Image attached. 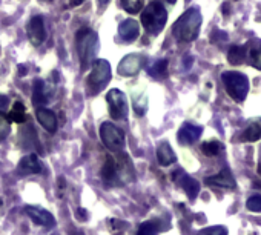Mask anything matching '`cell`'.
Returning a JSON list of instances; mask_svg holds the SVG:
<instances>
[{
  "label": "cell",
  "mask_w": 261,
  "mask_h": 235,
  "mask_svg": "<svg viewBox=\"0 0 261 235\" xmlns=\"http://www.w3.org/2000/svg\"><path fill=\"white\" fill-rule=\"evenodd\" d=\"M180 175L181 177H180L178 183L181 185V188L185 189V192L188 194V197L191 200H194L198 195V192H200V183L195 178H192V177H189V175H186L183 172H180Z\"/></svg>",
  "instance_id": "44dd1931"
},
{
  "label": "cell",
  "mask_w": 261,
  "mask_h": 235,
  "mask_svg": "<svg viewBox=\"0 0 261 235\" xmlns=\"http://www.w3.org/2000/svg\"><path fill=\"white\" fill-rule=\"evenodd\" d=\"M77 218L82 220V221H85V220L88 218V212H86L85 209H79V211H77Z\"/></svg>",
  "instance_id": "d6a6232c"
},
{
  "label": "cell",
  "mask_w": 261,
  "mask_h": 235,
  "mask_svg": "<svg viewBox=\"0 0 261 235\" xmlns=\"http://www.w3.org/2000/svg\"><path fill=\"white\" fill-rule=\"evenodd\" d=\"M121 8L129 14H137L143 10L145 0H120Z\"/></svg>",
  "instance_id": "d4e9b609"
},
{
  "label": "cell",
  "mask_w": 261,
  "mask_h": 235,
  "mask_svg": "<svg viewBox=\"0 0 261 235\" xmlns=\"http://www.w3.org/2000/svg\"><path fill=\"white\" fill-rule=\"evenodd\" d=\"M36 117L39 123L51 134H54L57 131V117L53 111L46 109V108H37L36 111Z\"/></svg>",
  "instance_id": "5bb4252c"
},
{
  "label": "cell",
  "mask_w": 261,
  "mask_h": 235,
  "mask_svg": "<svg viewBox=\"0 0 261 235\" xmlns=\"http://www.w3.org/2000/svg\"><path fill=\"white\" fill-rule=\"evenodd\" d=\"M246 206L252 212H261V195L259 194H255V195L249 197Z\"/></svg>",
  "instance_id": "1f68e13d"
},
{
  "label": "cell",
  "mask_w": 261,
  "mask_h": 235,
  "mask_svg": "<svg viewBox=\"0 0 261 235\" xmlns=\"http://www.w3.org/2000/svg\"><path fill=\"white\" fill-rule=\"evenodd\" d=\"M10 122H14V123H23L27 120V109H25V105L22 101H16L10 115H8Z\"/></svg>",
  "instance_id": "603a6c76"
},
{
  "label": "cell",
  "mask_w": 261,
  "mask_h": 235,
  "mask_svg": "<svg viewBox=\"0 0 261 235\" xmlns=\"http://www.w3.org/2000/svg\"><path fill=\"white\" fill-rule=\"evenodd\" d=\"M20 142H23L22 143V146L25 148V149H31V148H37V134H36V131L33 129V126H28V128H23L22 131H20Z\"/></svg>",
  "instance_id": "7402d4cb"
},
{
  "label": "cell",
  "mask_w": 261,
  "mask_h": 235,
  "mask_svg": "<svg viewBox=\"0 0 261 235\" xmlns=\"http://www.w3.org/2000/svg\"><path fill=\"white\" fill-rule=\"evenodd\" d=\"M261 139V117L247 123L244 133L241 134V142H256Z\"/></svg>",
  "instance_id": "d6986e66"
},
{
  "label": "cell",
  "mask_w": 261,
  "mask_h": 235,
  "mask_svg": "<svg viewBox=\"0 0 261 235\" xmlns=\"http://www.w3.org/2000/svg\"><path fill=\"white\" fill-rule=\"evenodd\" d=\"M258 174L261 175V155H259V163H258Z\"/></svg>",
  "instance_id": "8d00e7d4"
},
{
  "label": "cell",
  "mask_w": 261,
  "mask_h": 235,
  "mask_svg": "<svg viewBox=\"0 0 261 235\" xmlns=\"http://www.w3.org/2000/svg\"><path fill=\"white\" fill-rule=\"evenodd\" d=\"M75 46H77L82 71H86L92 65V62L95 59V54L98 51V36H97V33L89 30V28L79 30L77 34H75Z\"/></svg>",
  "instance_id": "7a4b0ae2"
},
{
  "label": "cell",
  "mask_w": 261,
  "mask_h": 235,
  "mask_svg": "<svg viewBox=\"0 0 261 235\" xmlns=\"http://www.w3.org/2000/svg\"><path fill=\"white\" fill-rule=\"evenodd\" d=\"M27 33H28V39L34 46H39L45 42L46 39V30H45V22L40 16H34L28 27H27Z\"/></svg>",
  "instance_id": "9c48e42d"
},
{
  "label": "cell",
  "mask_w": 261,
  "mask_h": 235,
  "mask_svg": "<svg viewBox=\"0 0 261 235\" xmlns=\"http://www.w3.org/2000/svg\"><path fill=\"white\" fill-rule=\"evenodd\" d=\"M226 92L238 103H241L249 92V80L244 74L238 71H226L221 75Z\"/></svg>",
  "instance_id": "277c9868"
},
{
  "label": "cell",
  "mask_w": 261,
  "mask_h": 235,
  "mask_svg": "<svg viewBox=\"0 0 261 235\" xmlns=\"http://www.w3.org/2000/svg\"><path fill=\"white\" fill-rule=\"evenodd\" d=\"M10 131H11V122L8 119V115H5L4 112H0V140L7 139Z\"/></svg>",
  "instance_id": "f546056e"
},
{
  "label": "cell",
  "mask_w": 261,
  "mask_h": 235,
  "mask_svg": "<svg viewBox=\"0 0 261 235\" xmlns=\"http://www.w3.org/2000/svg\"><path fill=\"white\" fill-rule=\"evenodd\" d=\"M166 71H168V60H157L151 68H148V72L155 77V79H162L166 75Z\"/></svg>",
  "instance_id": "4316f807"
},
{
  "label": "cell",
  "mask_w": 261,
  "mask_h": 235,
  "mask_svg": "<svg viewBox=\"0 0 261 235\" xmlns=\"http://www.w3.org/2000/svg\"><path fill=\"white\" fill-rule=\"evenodd\" d=\"M203 134V128L201 126H197V125H192V123H185L178 134H177V139L180 142V145H192L195 143Z\"/></svg>",
  "instance_id": "8fae6325"
},
{
  "label": "cell",
  "mask_w": 261,
  "mask_h": 235,
  "mask_svg": "<svg viewBox=\"0 0 261 235\" xmlns=\"http://www.w3.org/2000/svg\"><path fill=\"white\" fill-rule=\"evenodd\" d=\"M100 137H101V142L103 145L114 151V152H121L123 148H124V133L112 125L111 122H105L101 126H100Z\"/></svg>",
  "instance_id": "8992f818"
},
{
  "label": "cell",
  "mask_w": 261,
  "mask_h": 235,
  "mask_svg": "<svg viewBox=\"0 0 261 235\" xmlns=\"http://www.w3.org/2000/svg\"><path fill=\"white\" fill-rule=\"evenodd\" d=\"M133 101H134V111L139 117H142L146 112L148 108V101L143 92H134L133 94Z\"/></svg>",
  "instance_id": "484cf974"
},
{
  "label": "cell",
  "mask_w": 261,
  "mask_h": 235,
  "mask_svg": "<svg viewBox=\"0 0 261 235\" xmlns=\"http://www.w3.org/2000/svg\"><path fill=\"white\" fill-rule=\"evenodd\" d=\"M25 214L36 223L45 227H53L56 224V218L53 217V214H49L48 211L37 207V206H27L25 207Z\"/></svg>",
  "instance_id": "30bf717a"
},
{
  "label": "cell",
  "mask_w": 261,
  "mask_h": 235,
  "mask_svg": "<svg viewBox=\"0 0 261 235\" xmlns=\"http://www.w3.org/2000/svg\"><path fill=\"white\" fill-rule=\"evenodd\" d=\"M221 148H223L221 143L217 142V140L204 142V143L201 145V151H203V154L207 155V157H215V155H218L220 151H221Z\"/></svg>",
  "instance_id": "83f0119b"
},
{
  "label": "cell",
  "mask_w": 261,
  "mask_h": 235,
  "mask_svg": "<svg viewBox=\"0 0 261 235\" xmlns=\"http://www.w3.org/2000/svg\"><path fill=\"white\" fill-rule=\"evenodd\" d=\"M111 80V66L106 60H95L92 63V71L88 77L86 88L91 95L100 92Z\"/></svg>",
  "instance_id": "5b68a950"
},
{
  "label": "cell",
  "mask_w": 261,
  "mask_h": 235,
  "mask_svg": "<svg viewBox=\"0 0 261 235\" xmlns=\"http://www.w3.org/2000/svg\"><path fill=\"white\" fill-rule=\"evenodd\" d=\"M201 13L197 8H189L186 13L180 16V19L174 23L172 33L178 42H192L198 37L201 27Z\"/></svg>",
  "instance_id": "6da1fadb"
},
{
  "label": "cell",
  "mask_w": 261,
  "mask_h": 235,
  "mask_svg": "<svg viewBox=\"0 0 261 235\" xmlns=\"http://www.w3.org/2000/svg\"><path fill=\"white\" fill-rule=\"evenodd\" d=\"M108 2H109V0H98V4H100L101 7H105V5H106Z\"/></svg>",
  "instance_id": "d590c367"
},
{
  "label": "cell",
  "mask_w": 261,
  "mask_h": 235,
  "mask_svg": "<svg viewBox=\"0 0 261 235\" xmlns=\"http://www.w3.org/2000/svg\"><path fill=\"white\" fill-rule=\"evenodd\" d=\"M159 226H157V221H145L139 230H137V235H157L159 233Z\"/></svg>",
  "instance_id": "f1b7e54d"
},
{
  "label": "cell",
  "mask_w": 261,
  "mask_h": 235,
  "mask_svg": "<svg viewBox=\"0 0 261 235\" xmlns=\"http://www.w3.org/2000/svg\"><path fill=\"white\" fill-rule=\"evenodd\" d=\"M157 160L162 166H169L172 163H175L177 157L175 152L172 151L171 145L168 142H162L157 148Z\"/></svg>",
  "instance_id": "ffe728a7"
},
{
  "label": "cell",
  "mask_w": 261,
  "mask_h": 235,
  "mask_svg": "<svg viewBox=\"0 0 261 235\" xmlns=\"http://www.w3.org/2000/svg\"><path fill=\"white\" fill-rule=\"evenodd\" d=\"M246 56L249 57L252 66L261 71V40L259 39L249 40V43L246 45Z\"/></svg>",
  "instance_id": "e0dca14e"
},
{
  "label": "cell",
  "mask_w": 261,
  "mask_h": 235,
  "mask_svg": "<svg viewBox=\"0 0 261 235\" xmlns=\"http://www.w3.org/2000/svg\"><path fill=\"white\" fill-rule=\"evenodd\" d=\"M49 95H51V91L46 86V83L43 80H39L37 79L34 82V86H33V103L37 108H42L43 105H46Z\"/></svg>",
  "instance_id": "2e32d148"
},
{
  "label": "cell",
  "mask_w": 261,
  "mask_h": 235,
  "mask_svg": "<svg viewBox=\"0 0 261 235\" xmlns=\"http://www.w3.org/2000/svg\"><path fill=\"white\" fill-rule=\"evenodd\" d=\"M139 34H140V25L134 19H127V20L121 22L118 27V36L127 43L134 42L139 37Z\"/></svg>",
  "instance_id": "7c38bea8"
},
{
  "label": "cell",
  "mask_w": 261,
  "mask_h": 235,
  "mask_svg": "<svg viewBox=\"0 0 261 235\" xmlns=\"http://www.w3.org/2000/svg\"><path fill=\"white\" fill-rule=\"evenodd\" d=\"M10 103V98L7 95H0V109H4Z\"/></svg>",
  "instance_id": "836d02e7"
},
{
  "label": "cell",
  "mask_w": 261,
  "mask_h": 235,
  "mask_svg": "<svg viewBox=\"0 0 261 235\" xmlns=\"http://www.w3.org/2000/svg\"><path fill=\"white\" fill-rule=\"evenodd\" d=\"M197 235H227V229L224 226H211L201 229Z\"/></svg>",
  "instance_id": "4dcf8cb0"
},
{
  "label": "cell",
  "mask_w": 261,
  "mask_h": 235,
  "mask_svg": "<svg viewBox=\"0 0 261 235\" xmlns=\"http://www.w3.org/2000/svg\"><path fill=\"white\" fill-rule=\"evenodd\" d=\"M145 63V57L142 54H129L118 63V74L124 77L136 75Z\"/></svg>",
  "instance_id": "ba28073f"
},
{
  "label": "cell",
  "mask_w": 261,
  "mask_h": 235,
  "mask_svg": "<svg viewBox=\"0 0 261 235\" xmlns=\"http://www.w3.org/2000/svg\"><path fill=\"white\" fill-rule=\"evenodd\" d=\"M166 2H169V4H175V0H166Z\"/></svg>",
  "instance_id": "74e56055"
},
{
  "label": "cell",
  "mask_w": 261,
  "mask_h": 235,
  "mask_svg": "<svg viewBox=\"0 0 261 235\" xmlns=\"http://www.w3.org/2000/svg\"><path fill=\"white\" fill-rule=\"evenodd\" d=\"M101 178L106 183H115V180L118 178V165L112 155L106 157V162L101 168Z\"/></svg>",
  "instance_id": "ac0fdd59"
},
{
  "label": "cell",
  "mask_w": 261,
  "mask_h": 235,
  "mask_svg": "<svg viewBox=\"0 0 261 235\" xmlns=\"http://www.w3.org/2000/svg\"><path fill=\"white\" fill-rule=\"evenodd\" d=\"M106 101H108V106H109V114L114 120H121V119H126L127 115V101H126V95L114 88L108 92L106 95Z\"/></svg>",
  "instance_id": "52a82bcc"
},
{
  "label": "cell",
  "mask_w": 261,
  "mask_h": 235,
  "mask_svg": "<svg viewBox=\"0 0 261 235\" xmlns=\"http://www.w3.org/2000/svg\"><path fill=\"white\" fill-rule=\"evenodd\" d=\"M206 185L209 186H217V188H224V189H235L237 183L235 178L232 177V172L224 168L221 172H218L217 175H212L206 180Z\"/></svg>",
  "instance_id": "4fadbf2b"
},
{
  "label": "cell",
  "mask_w": 261,
  "mask_h": 235,
  "mask_svg": "<svg viewBox=\"0 0 261 235\" xmlns=\"http://www.w3.org/2000/svg\"><path fill=\"white\" fill-rule=\"evenodd\" d=\"M83 2H85V0H69V5L71 7H80Z\"/></svg>",
  "instance_id": "e575fe53"
},
{
  "label": "cell",
  "mask_w": 261,
  "mask_h": 235,
  "mask_svg": "<svg viewBox=\"0 0 261 235\" xmlns=\"http://www.w3.org/2000/svg\"><path fill=\"white\" fill-rule=\"evenodd\" d=\"M166 22H168V11L160 2H155V0L151 2L142 13V23L145 30L152 36L160 34Z\"/></svg>",
  "instance_id": "3957f363"
},
{
  "label": "cell",
  "mask_w": 261,
  "mask_h": 235,
  "mask_svg": "<svg viewBox=\"0 0 261 235\" xmlns=\"http://www.w3.org/2000/svg\"><path fill=\"white\" fill-rule=\"evenodd\" d=\"M17 169H19L20 174L27 175V174H39V172H42L43 166H42V162L39 160V157L36 154H28L19 162Z\"/></svg>",
  "instance_id": "9a60e30c"
},
{
  "label": "cell",
  "mask_w": 261,
  "mask_h": 235,
  "mask_svg": "<svg viewBox=\"0 0 261 235\" xmlns=\"http://www.w3.org/2000/svg\"><path fill=\"white\" fill-rule=\"evenodd\" d=\"M246 59V46H232L227 53V60L232 65H240Z\"/></svg>",
  "instance_id": "cb8c5ba5"
}]
</instances>
